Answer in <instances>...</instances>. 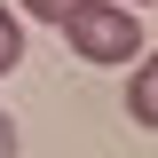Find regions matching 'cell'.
Segmentation results:
<instances>
[{
  "label": "cell",
  "mask_w": 158,
  "mask_h": 158,
  "mask_svg": "<svg viewBox=\"0 0 158 158\" xmlns=\"http://www.w3.org/2000/svg\"><path fill=\"white\" fill-rule=\"evenodd\" d=\"M63 40H71L79 63H135L142 56V16L127 0H79L63 16Z\"/></svg>",
  "instance_id": "6da1fadb"
},
{
  "label": "cell",
  "mask_w": 158,
  "mask_h": 158,
  "mask_svg": "<svg viewBox=\"0 0 158 158\" xmlns=\"http://www.w3.org/2000/svg\"><path fill=\"white\" fill-rule=\"evenodd\" d=\"M127 111L158 135V56H142V63H135V79H127Z\"/></svg>",
  "instance_id": "7a4b0ae2"
},
{
  "label": "cell",
  "mask_w": 158,
  "mask_h": 158,
  "mask_svg": "<svg viewBox=\"0 0 158 158\" xmlns=\"http://www.w3.org/2000/svg\"><path fill=\"white\" fill-rule=\"evenodd\" d=\"M16 63H24V16H16V8H0V79L16 71Z\"/></svg>",
  "instance_id": "3957f363"
},
{
  "label": "cell",
  "mask_w": 158,
  "mask_h": 158,
  "mask_svg": "<svg viewBox=\"0 0 158 158\" xmlns=\"http://www.w3.org/2000/svg\"><path fill=\"white\" fill-rule=\"evenodd\" d=\"M71 8H79V0H24V16H40V24H63Z\"/></svg>",
  "instance_id": "277c9868"
},
{
  "label": "cell",
  "mask_w": 158,
  "mask_h": 158,
  "mask_svg": "<svg viewBox=\"0 0 158 158\" xmlns=\"http://www.w3.org/2000/svg\"><path fill=\"white\" fill-rule=\"evenodd\" d=\"M0 158H16V118L0 111Z\"/></svg>",
  "instance_id": "5b68a950"
},
{
  "label": "cell",
  "mask_w": 158,
  "mask_h": 158,
  "mask_svg": "<svg viewBox=\"0 0 158 158\" xmlns=\"http://www.w3.org/2000/svg\"><path fill=\"white\" fill-rule=\"evenodd\" d=\"M127 8H158V0H127Z\"/></svg>",
  "instance_id": "8992f818"
}]
</instances>
